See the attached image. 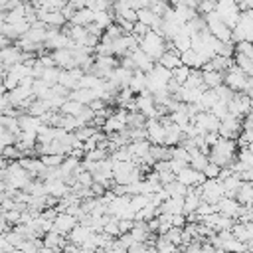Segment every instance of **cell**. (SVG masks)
<instances>
[{
    "instance_id": "obj_1",
    "label": "cell",
    "mask_w": 253,
    "mask_h": 253,
    "mask_svg": "<svg viewBox=\"0 0 253 253\" xmlns=\"http://www.w3.org/2000/svg\"><path fill=\"white\" fill-rule=\"evenodd\" d=\"M235 154H237V140L235 138L219 136L217 142L210 146L208 160L210 162H215L219 166H229L235 160Z\"/></svg>"
},
{
    "instance_id": "obj_2",
    "label": "cell",
    "mask_w": 253,
    "mask_h": 253,
    "mask_svg": "<svg viewBox=\"0 0 253 253\" xmlns=\"http://www.w3.org/2000/svg\"><path fill=\"white\" fill-rule=\"evenodd\" d=\"M138 47H140L144 53H148L154 61H158V57L166 51V40H164V36H162L160 32L148 30V32L138 40Z\"/></svg>"
},
{
    "instance_id": "obj_3",
    "label": "cell",
    "mask_w": 253,
    "mask_h": 253,
    "mask_svg": "<svg viewBox=\"0 0 253 253\" xmlns=\"http://www.w3.org/2000/svg\"><path fill=\"white\" fill-rule=\"evenodd\" d=\"M170 77H172V71L170 69H166L160 63H154V67L150 71H146V89L150 93L160 91V89H164L168 85V79Z\"/></svg>"
},
{
    "instance_id": "obj_4",
    "label": "cell",
    "mask_w": 253,
    "mask_h": 253,
    "mask_svg": "<svg viewBox=\"0 0 253 253\" xmlns=\"http://www.w3.org/2000/svg\"><path fill=\"white\" fill-rule=\"evenodd\" d=\"M12 188L16 190H24L28 186V182L32 180V176L28 174L26 168L20 166V162H12L6 166V178H4Z\"/></svg>"
},
{
    "instance_id": "obj_5",
    "label": "cell",
    "mask_w": 253,
    "mask_h": 253,
    "mask_svg": "<svg viewBox=\"0 0 253 253\" xmlns=\"http://www.w3.org/2000/svg\"><path fill=\"white\" fill-rule=\"evenodd\" d=\"M227 111H229V115L245 117L251 111V97L245 91H235L233 97L227 101Z\"/></svg>"
},
{
    "instance_id": "obj_6",
    "label": "cell",
    "mask_w": 253,
    "mask_h": 253,
    "mask_svg": "<svg viewBox=\"0 0 253 253\" xmlns=\"http://www.w3.org/2000/svg\"><path fill=\"white\" fill-rule=\"evenodd\" d=\"M241 117H235V115H225L221 121H219V136H225V138H237L239 132H241Z\"/></svg>"
},
{
    "instance_id": "obj_7",
    "label": "cell",
    "mask_w": 253,
    "mask_h": 253,
    "mask_svg": "<svg viewBox=\"0 0 253 253\" xmlns=\"http://www.w3.org/2000/svg\"><path fill=\"white\" fill-rule=\"evenodd\" d=\"M200 188H202V200L204 202L215 204L223 196V184L217 178H206Z\"/></svg>"
},
{
    "instance_id": "obj_8",
    "label": "cell",
    "mask_w": 253,
    "mask_h": 253,
    "mask_svg": "<svg viewBox=\"0 0 253 253\" xmlns=\"http://www.w3.org/2000/svg\"><path fill=\"white\" fill-rule=\"evenodd\" d=\"M245 81H247V73L243 69H239L237 65H231L225 73H223V83L231 89V91H243L245 89Z\"/></svg>"
},
{
    "instance_id": "obj_9",
    "label": "cell",
    "mask_w": 253,
    "mask_h": 253,
    "mask_svg": "<svg viewBox=\"0 0 253 253\" xmlns=\"http://www.w3.org/2000/svg\"><path fill=\"white\" fill-rule=\"evenodd\" d=\"M192 123L196 125L198 132H206V130H217L219 128V119L215 115H211L210 111H200L192 117Z\"/></svg>"
},
{
    "instance_id": "obj_10",
    "label": "cell",
    "mask_w": 253,
    "mask_h": 253,
    "mask_svg": "<svg viewBox=\"0 0 253 253\" xmlns=\"http://www.w3.org/2000/svg\"><path fill=\"white\" fill-rule=\"evenodd\" d=\"M101 128H103L107 134L126 128V111H125V107H119L117 111H113V115L105 119V125H103Z\"/></svg>"
},
{
    "instance_id": "obj_11",
    "label": "cell",
    "mask_w": 253,
    "mask_h": 253,
    "mask_svg": "<svg viewBox=\"0 0 253 253\" xmlns=\"http://www.w3.org/2000/svg\"><path fill=\"white\" fill-rule=\"evenodd\" d=\"M75 225H77V217L71 215V213H67V211H59L53 217V229L59 231V233H63V235H67Z\"/></svg>"
},
{
    "instance_id": "obj_12",
    "label": "cell",
    "mask_w": 253,
    "mask_h": 253,
    "mask_svg": "<svg viewBox=\"0 0 253 253\" xmlns=\"http://www.w3.org/2000/svg\"><path fill=\"white\" fill-rule=\"evenodd\" d=\"M51 57H53L55 65H57V67H61V69H71V67H77V65H75V59H73V51H71L69 47H59V49H53Z\"/></svg>"
},
{
    "instance_id": "obj_13",
    "label": "cell",
    "mask_w": 253,
    "mask_h": 253,
    "mask_svg": "<svg viewBox=\"0 0 253 253\" xmlns=\"http://www.w3.org/2000/svg\"><path fill=\"white\" fill-rule=\"evenodd\" d=\"M237 208H239V202L235 198H229V196H221L217 202H215V211H219L221 215H229L235 219V213H237Z\"/></svg>"
},
{
    "instance_id": "obj_14",
    "label": "cell",
    "mask_w": 253,
    "mask_h": 253,
    "mask_svg": "<svg viewBox=\"0 0 253 253\" xmlns=\"http://www.w3.org/2000/svg\"><path fill=\"white\" fill-rule=\"evenodd\" d=\"M128 55L132 57L134 67H136V69H140V71H144V73H146V71H150V69L154 67V59H152L148 53H144L140 47H136V49H134V51H130Z\"/></svg>"
},
{
    "instance_id": "obj_15",
    "label": "cell",
    "mask_w": 253,
    "mask_h": 253,
    "mask_svg": "<svg viewBox=\"0 0 253 253\" xmlns=\"http://www.w3.org/2000/svg\"><path fill=\"white\" fill-rule=\"evenodd\" d=\"M156 63H160V65H164L166 69H170V71H172L174 67H178V65L182 63V61H180V51H178L174 45H170V47H168V49L158 57V61H156Z\"/></svg>"
},
{
    "instance_id": "obj_16",
    "label": "cell",
    "mask_w": 253,
    "mask_h": 253,
    "mask_svg": "<svg viewBox=\"0 0 253 253\" xmlns=\"http://www.w3.org/2000/svg\"><path fill=\"white\" fill-rule=\"evenodd\" d=\"M182 208H184V196H168L158 206V210L164 213H182Z\"/></svg>"
},
{
    "instance_id": "obj_17",
    "label": "cell",
    "mask_w": 253,
    "mask_h": 253,
    "mask_svg": "<svg viewBox=\"0 0 253 253\" xmlns=\"http://www.w3.org/2000/svg\"><path fill=\"white\" fill-rule=\"evenodd\" d=\"M180 61H182L184 65H188V67H198V69L206 63V59H204L196 49H192V47H188V49H184V51L180 53Z\"/></svg>"
},
{
    "instance_id": "obj_18",
    "label": "cell",
    "mask_w": 253,
    "mask_h": 253,
    "mask_svg": "<svg viewBox=\"0 0 253 253\" xmlns=\"http://www.w3.org/2000/svg\"><path fill=\"white\" fill-rule=\"evenodd\" d=\"M126 148H128V152H130L132 158H140V156L148 154V150H150V140H148V138L130 140V142L126 144Z\"/></svg>"
},
{
    "instance_id": "obj_19",
    "label": "cell",
    "mask_w": 253,
    "mask_h": 253,
    "mask_svg": "<svg viewBox=\"0 0 253 253\" xmlns=\"http://www.w3.org/2000/svg\"><path fill=\"white\" fill-rule=\"evenodd\" d=\"M91 233H93V231H91V227H87V225H83V223H77V225L67 233V235H69L67 239H69V241H73V243H77V245L81 247V245L85 243V239H87Z\"/></svg>"
},
{
    "instance_id": "obj_20",
    "label": "cell",
    "mask_w": 253,
    "mask_h": 253,
    "mask_svg": "<svg viewBox=\"0 0 253 253\" xmlns=\"http://www.w3.org/2000/svg\"><path fill=\"white\" fill-rule=\"evenodd\" d=\"M45 188H47V194L53 198H63L71 190V186L65 184L63 180H49V182H45Z\"/></svg>"
},
{
    "instance_id": "obj_21",
    "label": "cell",
    "mask_w": 253,
    "mask_h": 253,
    "mask_svg": "<svg viewBox=\"0 0 253 253\" xmlns=\"http://www.w3.org/2000/svg\"><path fill=\"white\" fill-rule=\"evenodd\" d=\"M235 200L239 204H251V200H253V182L241 180V184L235 192Z\"/></svg>"
},
{
    "instance_id": "obj_22",
    "label": "cell",
    "mask_w": 253,
    "mask_h": 253,
    "mask_svg": "<svg viewBox=\"0 0 253 253\" xmlns=\"http://www.w3.org/2000/svg\"><path fill=\"white\" fill-rule=\"evenodd\" d=\"M67 97H69V99H75V101H79V103H83V105H89V103L95 99V93H93V89L77 87V89H71Z\"/></svg>"
},
{
    "instance_id": "obj_23",
    "label": "cell",
    "mask_w": 253,
    "mask_h": 253,
    "mask_svg": "<svg viewBox=\"0 0 253 253\" xmlns=\"http://www.w3.org/2000/svg\"><path fill=\"white\" fill-rule=\"evenodd\" d=\"M93 16H95V12L91 8H87V6H83V8L75 10V14H73V18L69 22L71 24H79V26H87V24L93 22Z\"/></svg>"
},
{
    "instance_id": "obj_24",
    "label": "cell",
    "mask_w": 253,
    "mask_h": 253,
    "mask_svg": "<svg viewBox=\"0 0 253 253\" xmlns=\"http://www.w3.org/2000/svg\"><path fill=\"white\" fill-rule=\"evenodd\" d=\"M18 125H20V130H38L42 121H40V117H34L30 113H26V115L18 117Z\"/></svg>"
},
{
    "instance_id": "obj_25",
    "label": "cell",
    "mask_w": 253,
    "mask_h": 253,
    "mask_svg": "<svg viewBox=\"0 0 253 253\" xmlns=\"http://www.w3.org/2000/svg\"><path fill=\"white\" fill-rule=\"evenodd\" d=\"M204 73V85L206 87H217L219 83H223V73L225 71H215V69H206L202 71Z\"/></svg>"
},
{
    "instance_id": "obj_26",
    "label": "cell",
    "mask_w": 253,
    "mask_h": 253,
    "mask_svg": "<svg viewBox=\"0 0 253 253\" xmlns=\"http://www.w3.org/2000/svg\"><path fill=\"white\" fill-rule=\"evenodd\" d=\"M128 87L134 91V93H140L142 89H146V73L140 71V69H134L132 71V77L128 81Z\"/></svg>"
},
{
    "instance_id": "obj_27",
    "label": "cell",
    "mask_w": 253,
    "mask_h": 253,
    "mask_svg": "<svg viewBox=\"0 0 253 253\" xmlns=\"http://www.w3.org/2000/svg\"><path fill=\"white\" fill-rule=\"evenodd\" d=\"M85 105L83 103H79V101H75V99H65L63 103H61V107L57 109L59 113H63V115H73V117H77L79 113H81V109H83Z\"/></svg>"
},
{
    "instance_id": "obj_28",
    "label": "cell",
    "mask_w": 253,
    "mask_h": 253,
    "mask_svg": "<svg viewBox=\"0 0 253 253\" xmlns=\"http://www.w3.org/2000/svg\"><path fill=\"white\" fill-rule=\"evenodd\" d=\"M194 170H204V166L208 164V154L202 152L200 148H194L190 150V162H188Z\"/></svg>"
},
{
    "instance_id": "obj_29",
    "label": "cell",
    "mask_w": 253,
    "mask_h": 253,
    "mask_svg": "<svg viewBox=\"0 0 253 253\" xmlns=\"http://www.w3.org/2000/svg\"><path fill=\"white\" fill-rule=\"evenodd\" d=\"M111 22H115V14L111 10H97L93 16V24H97L101 30H105Z\"/></svg>"
},
{
    "instance_id": "obj_30",
    "label": "cell",
    "mask_w": 253,
    "mask_h": 253,
    "mask_svg": "<svg viewBox=\"0 0 253 253\" xmlns=\"http://www.w3.org/2000/svg\"><path fill=\"white\" fill-rule=\"evenodd\" d=\"M57 77H59V67H57V65L43 67V71H42V75H40V79H43V81H45L49 87L57 83Z\"/></svg>"
},
{
    "instance_id": "obj_31",
    "label": "cell",
    "mask_w": 253,
    "mask_h": 253,
    "mask_svg": "<svg viewBox=\"0 0 253 253\" xmlns=\"http://www.w3.org/2000/svg\"><path fill=\"white\" fill-rule=\"evenodd\" d=\"M233 61L239 69H243L247 75H251V71H253V59L251 57H247L245 53H233Z\"/></svg>"
},
{
    "instance_id": "obj_32",
    "label": "cell",
    "mask_w": 253,
    "mask_h": 253,
    "mask_svg": "<svg viewBox=\"0 0 253 253\" xmlns=\"http://www.w3.org/2000/svg\"><path fill=\"white\" fill-rule=\"evenodd\" d=\"M215 101H217V95H215V91H213L211 87H208V89L202 93V97H200V101H198V103L202 105V109H204V111H210V107H211Z\"/></svg>"
},
{
    "instance_id": "obj_33",
    "label": "cell",
    "mask_w": 253,
    "mask_h": 253,
    "mask_svg": "<svg viewBox=\"0 0 253 253\" xmlns=\"http://www.w3.org/2000/svg\"><path fill=\"white\" fill-rule=\"evenodd\" d=\"M190 69H192V67H188V65L180 63L178 67H174V69H172V79H174L176 83L184 85V81H186V79H188V75H190Z\"/></svg>"
},
{
    "instance_id": "obj_34",
    "label": "cell",
    "mask_w": 253,
    "mask_h": 253,
    "mask_svg": "<svg viewBox=\"0 0 253 253\" xmlns=\"http://www.w3.org/2000/svg\"><path fill=\"white\" fill-rule=\"evenodd\" d=\"M144 121L146 117L140 113V111H130L126 113V126L132 128V126H144Z\"/></svg>"
},
{
    "instance_id": "obj_35",
    "label": "cell",
    "mask_w": 253,
    "mask_h": 253,
    "mask_svg": "<svg viewBox=\"0 0 253 253\" xmlns=\"http://www.w3.org/2000/svg\"><path fill=\"white\" fill-rule=\"evenodd\" d=\"M164 188H166V192H168L170 196H184V194L188 192V186L182 184V182H178V180H172V182L164 184Z\"/></svg>"
},
{
    "instance_id": "obj_36",
    "label": "cell",
    "mask_w": 253,
    "mask_h": 253,
    "mask_svg": "<svg viewBox=\"0 0 253 253\" xmlns=\"http://www.w3.org/2000/svg\"><path fill=\"white\" fill-rule=\"evenodd\" d=\"M210 113H211V115H215V117L221 121V119H223V117L229 113V111H227V101H221V99H217V101H215V103L210 107Z\"/></svg>"
},
{
    "instance_id": "obj_37",
    "label": "cell",
    "mask_w": 253,
    "mask_h": 253,
    "mask_svg": "<svg viewBox=\"0 0 253 253\" xmlns=\"http://www.w3.org/2000/svg\"><path fill=\"white\" fill-rule=\"evenodd\" d=\"M221 247H223V251H245V249H247V243L239 241L237 237H231V239L223 241Z\"/></svg>"
},
{
    "instance_id": "obj_38",
    "label": "cell",
    "mask_w": 253,
    "mask_h": 253,
    "mask_svg": "<svg viewBox=\"0 0 253 253\" xmlns=\"http://www.w3.org/2000/svg\"><path fill=\"white\" fill-rule=\"evenodd\" d=\"M40 160L43 162V166H47V168H51V166H59L61 164V160H63V154H42L40 156Z\"/></svg>"
},
{
    "instance_id": "obj_39",
    "label": "cell",
    "mask_w": 253,
    "mask_h": 253,
    "mask_svg": "<svg viewBox=\"0 0 253 253\" xmlns=\"http://www.w3.org/2000/svg\"><path fill=\"white\" fill-rule=\"evenodd\" d=\"M103 34H105L107 38H111V40H117V38H119V36H123L125 32H123V28H121L117 22H111V24L103 30Z\"/></svg>"
},
{
    "instance_id": "obj_40",
    "label": "cell",
    "mask_w": 253,
    "mask_h": 253,
    "mask_svg": "<svg viewBox=\"0 0 253 253\" xmlns=\"http://www.w3.org/2000/svg\"><path fill=\"white\" fill-rule=\"evenodd\" d=\"M213 91H215V95H217V99H221V101H229L231 97H233V93L235 91H231L225 83H219L217 87H213Z\"/></svg>"
},
{
    "instance_id": "obj_41",
    "label": "cell",
    "mask_w": 253,
    "mask_h": 253,
    "mask_svg": "<svg viewBox=\"0 0 253 253\" xmlns=\"http://www.w3.org/2000/svg\"><path fill=\"white\" fill-rule=\"evenodd\" d=\"M0 213L4 215V219H6L8 223H14V225H16V223L20 221V213H22V211H20L18 208H10V210H6V211H0Z\"/></svg>"
},
{
    "instance_id": "obj_42",
    "label": "cell",
    "mask_w": 253,
    "mask_h": 253,
    "mask_svg": "<svg viewBox=\"0 0 253 253\" xmlns=\"http://www.w3.org/2000/svg\"><path fill=\"white\" fill-rule=\"evenodd\" d=\"M196 10H198V14H208V12H211V10H215V2L213 0H198V6H196Z\"/></svg>"
},
{
    "instance_id": "obj_43",
    "label": "cell",
    "mask_w": 253,
    "mask_h": 253,
    "mask_svg": "<svg viewBox=\"0 0 253 253\" xmlns=\"http://www.w3.org/2000/svg\"><path fill=\"white\" fill-rule=\"evenodd\" d=\"M219 168H221L219 164H215V162H210V160H208V164L204 166V170H202V172L206 174V178H217Z\"/></svg>"
},
{
    "instance_id": "obj_44",
    "label": "cell",
    "mask_w": 253,
    "mask_h": 253,
    "mask_svg": "<svg viewBox=\"0 0 253 253\" xmlns=\"http://www.w3.org/2000/svg\"><path fill=\"white\" fill-rule=\"evenodd\" d=\"M148 30H150V26H146V24H142V22H138V20H136V22H134V28H132V34L140 40Z\"/></svg>"
},
{
    "instance_id": "obj_45",
    "label": "cell",
    "mask_w": 253,
    "mask_h": 253,
    "mask_svg": "<svg viewBox=\"0 0 253 253\" xmlns=\"http://www.w3.org/2000/svg\"><path fill=\"white\" fill-rule=\"evenodd\" d=\"M217 138H219V132L217 130H206L204 132V140H206V144H215L217 142Z\"/></svg>"
},
{
    "instance_id": "obj_46",
    "label": "cell",
    "mask_w": 253,
    "mask_h": 253,
    "mask_svg": "<svg viewBox=\"0 0 253 253\" xmlns=\"http://www.w3.org/2000/svg\"><path fill=\"white\" fill-rule=\"evenodd\" d=\"M170 223L176 225V227H184V225H186V215H184V213H172Z\"/></svg>"
},
{
    "instance_id": "obj_47",
    "label": "cell",
    "mask_w": 253,
    "mask_h": 253,
    "mask_svg": "<svg viewBox=\"0 0 253 253\" xmlns=\"http://www.w3.org/2000/svg\"><path fill=\"white\" fill-rule=\"evenodd\" d=\"M188 162H184V160H176V158H170V170L176 174L178 170H182L184 166H186Z\"/></svg>"
},
{
    "instance_id": "obj_48",
    "label": "cell",
    "mask_w": 253,
    "mask_h": 253,
    "mask_svg": "<svg viewBox=\"0 0 253 253\" xmlns=\"http://www.w3.org/2000/svg\"><path fill=\"white\" fill-rule=\"evenodd\" d=\"M6 227H8V221L4 219V215L0 213V233H4L6 231Z\"/></svg>"
},
{
    "instance_id": "obj_49",
    "label": "cell",
    "mask_w": 253,
    "mask_h": 253,
    "mask_svg": "<svg viewBox=\"0 0 253 253\" xmlns=\"http://www.w3.org/2000/svg\"><path fill=\"white\" fill-rule=\"evenodd\" d=\"M245 243H247V249H253V237H251V239H247Z\"/></svg>"
},
{
    "instance_id": "obj_50",
    "label": "cell",
    "mask_w": 253,
    "mask_h": 253,
    "mask_svg": "<svg viewBox=\"0 0 253 253\" xmlns=\"http://www.w3.org/2000/svg\"><path fill=\"white\" fill-rule=\"evenodd\" d=\"M247 148H249V150H251V152H253V142H251V144H249V146H247Z\"/></svg>"
},
{
    "instance_id": "obj_51",
    "label": "cell",
    "mask_w": 253,
    "mask_h": 253,
    "mask_svg": "<svg viewBox=\"0 0 253 253\" xmlns=\"http://www.w3.org/2000/svg\"><path fill=\"white\" fill-rule=\"evenodd\" d=\"M249 113H251V115H253V103H251V111H249Z\"/></svg>"
},
{
    "instance_id": "obj_52",
    "label": "cell",
    "mask_w": 253,
    "mask_h": 253,
    "mask_svg": "<svg viewBox=\"0 0 253 253\" xmlns=\"http://www.w3.org/2000/svg\"><path fill=\"white\" fill-rule=\"evenodd\" d=\"M249 206H251V208H253V200H251V204H249Z\"/></svg>"
},
{
    "instance_id": "obj_53",
    "label": "cell",
    "mask_w": 253,
    "mask_h": 253,
    "mask_svg": "<svg viewBox=\"0 0 253 253\" xmlns=\"http://www.w3.org/2000/svg\"><path fill=\"white\" fill-rule=\"evenodd\" d=\"M213 2H217V0H213Z\"/></svg>"
},
{
    "instance_id": "obj_54",
    "label": "cell",
    "mask_w": 253,
    "mask_h": 253,
    "mask_svg": "<svg viewBox=\"0 0 253 253\" xmlns=\"http://www.w3.org/2000/svg\"><path fill=\"white\" fill-rule=\"evenodd\" d=\"M113 2H115V0H113Z\"/></svg>"
}]
</instances>
